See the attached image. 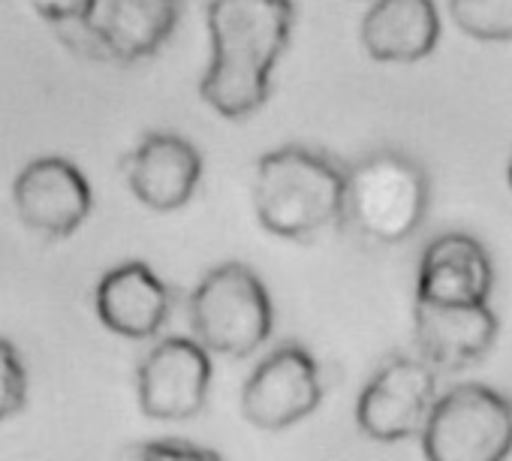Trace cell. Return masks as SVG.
I'll return each instance as SVG.
<instances>
[{"instance_id": "cell-8", "label": "cell", "mask_w": 512, "mask_h": 461, "mask_svg": "<svg viewBox=\"0 0 512 461\" xmlns=\"http://www.w3.org/2000/svg\"><path fill=\"white\" fill-rule=\"evenodd\" d=\"M19 220L37 236L67 239L88 220L94 193L82 169L67 157H34L13 181Z\"/></svg>"}, {"instance_id": "cell-20", "label": "cell", "mask_w": 512, "mask_h": 461, "mask_svg": "<svg viewBox=\"0 0 512 461\" xmlns=\"http://www.w3.org/2000/svg\"><path fill=\"white\" fill-rule=\"evenodd\" d=\"M506 178H509V187H512V154H509V163H506Z\"/></svg>"}, {"instance_id": "cell-3", "label": "cell", "mask_w": 512, "mask_h": 461, "mask_svg": "<svg viewBox=\"0 0 512 461\" xmlns=\"http://www.w3.org/2000/svg\"><path fill=\"white\" fill-rule=\"evenodd\" d=\"M431 202L425 169L404 151H371L347 169L344 220L377 245H398L422 226Z\"/></svg>"}, {"instance_id": "cell-15", "label": "cell", "mask_w": 512, "mask_h": 461, "mask_svg": "<svg viewBox=\"0 0 512 461\" xmlns=\"http://www.w3.org/2000/svg\"><path fill=\"white\" fill-rule=\"evenodd\" d=\"M359 40L368 58L380 64L425 61L440 43V13L434 0H374Z\"/></svg>"}, {"instance_id": "cell-6", "label": "cell", "mask_w": 512, "mask_h": 461, "mask_svg": "<svg viewBox=\"0 0 512 461\" xmlns=\"http://www.w3.org/2000/svg\"><path fill=\"white\" fill-rule=\"evenodd\" d=\"M323 404L320 365L308 347L287 341L266 353L241 386V413L260 431H287Z\"/></svg>"}, {"instance_id": "cell-1", "label": "cell", "mask_w": 512, "mask_h": 461, "mask_svg": "<svg viewBox=\"0 0 512 461\" xmlns=\"http://www.w3.org/2000/svg\"><path fill=\"white\" fill-rule=\"evenodd\" d=\"M211 58L199 97L220 118L260 112L275 88V70L290 49L296 0H208Z\"/></svg>"}, {"instance_id": "cell-13", "label": "cell", "mask_w": 512, "mask_h": 461, "mask_svg": "<svg viewBox=\"0 0 512 461\" xmlns=\"http://www.w3.org/2000/svg\"><path fill=\"white\" fill-rule=\"evenodd\" d=\"M494 266L485 245L467 233L431 239L419 260L416 302L428 305H488Z\"/></svg>"}, {"instance_id": "cell-14", "label": "cell", "mask_w": 512, "mask_h": 461, "mask_svg": "<svg viewBox=\"0 0 512 461\" xmlns=\"http://www.w3.org/2000/svg\"><path fill=\"white\" fill-rule=\"evenodd\" d=\"M94 305L109 332L130 341H145L166 326L172 293L145 263H124L100 278Z\"/></svg>"}, {"instance_id": "cell-2", "label": "cell", "mask_w": 512, "mask_h": 461, "mask_svg": "<svg viewBox=\"0 0 512 461\" xmlns=\"http://www.w3.org/2000/svg\"><path fill=\"white\" fill-rule=\"evenodd\" d=\"M347 169L305 145L266 151L253 172V211L266 233L311 242L344 220Z\"/></svg>"}, {"instance_id": "cell-16", "label": "cell", "mask_w": 512, "mask_h": 461, "mask_svg": "<svg viewBox=\"0 0 512 461\" xmlns=\"http://www.w3.org/2000/svg\"><path fill=\"white\" fill-rule=\"evenodd\" d=\"M449 16L479 43H512V0H449Z\"/></svg>"}, {"instance_id": "cell-4", "label": "cell", "mask_w": 512, "mask_h": 461, "mask_svg": "<svg viewBox=\"0 0 512 461\" xmlns=\"http://www.w3.org/2000/svg\"><path fill=\"white\" fill-rule=\"evenodd\" d=\"M193 338L223 359H244L260 350L275 329V305L250 266L223 263L190 293Z\"/></svg>"}, {"instance_id": "cell-10", "label": "cell", "mask_w": 512, "mask_h": 461, "mask_svg": "<svg viewBox=\"0 0 512 461\" xmlns=\"http://www.w3.org/2000/svg\"><path fill=\"white\" fill-rule=\"evenodd\" d=\"M130 193L151 211L169 214L184 208L202 181V154L178 133H148L124 157Z\"/></svg>"}, {"instance_id": "cell-7", "label": "cell", "mask_w": 512, "mask_h": 461, "mask_svg": "<svg viewBox=\"0 0 512 461\" xmlns=\"http://www.w3.org/2000/svg\"><path fill=\"white\" fill-rule=\"evenodd\" d=\"M437 398V368L422 356H395L359 392L356 425L371 440L401 443L422 434Z\"/></svg>"}, {"instance_id": "cell-9", "label": "cell", "mask_w": 512, "mask_h": 461, "mask_svg": "<svg viewBox=\"0 0 512 461\" xmlns=\"http://www.w3.org/2000/svg\"><path fill=\"white\" fill-rule=\"evenodd\" d=\"M211 371V353L196 338L160 341L136 371L142 413L160 422L196 416L208 401Z\"/></svg>"}, {"instance_id": "cell-19", "label": "cell", "mask_w": 512, "mask_h": 461, "mask_svg": "<svg viewBox=\"0 0 512 461\" xmlns=\"http://www.w3.org/2000/svg\"><path fill=\"white\" fill-rule=\"evenodd\" d=\"M28 7L49 25H70L85 19L88 0H28Z\"/></svg>"}, {"instance_id": "cell-17", "label": "cell", "mask_w": 512, "mask_h": 461, "mask_svg": "<svg viewBox=\"0 0 512 461\" xmlns=\"http://www.w3.org/2000/svg\"><path fill=\"white\" fill-rule=\"evenodd\" d=\"M28 401V374L19 350L0 338V422L16 416Z\"/></svg>"}, {"instance_id": "cell-18", "label": "cell", "mask_w": 512, "mask_h": 461, "mask_svg": "<svg viewBox=\"0 0 512 461\" xmlns=\"http://www.w3.org/2000/svg\"><path fill=\"white\" fill-rule=\"evenodd\" d=\"M139 461H223V455L187 440H151L142 446Z\"/></svg>"}, {"instance_id": "cell-5", "label": "cell", "mask_w": 512, "mask_h": 461, "mask_svg": "<svg viewBox=\"0 0 512 461\" xmlns=\"http://www.w3.org/2000/svg\"><path fill=\"white\" fill-rule=\"evenodd\" d=\"M419 440L425 461H506L512 398L485 383H458L437 398Z\"/></svg>"}, {"instance_id": "cell-11", "label": "cell", "mask_w": 512, "mask_h": 461, "mask_svg": "<svg viewBox=\"0 0 512 461\" xmlns=\"http://www.w3.org/2000/svg\"><path fill=\"white\" fill-rule=\"evenodd\" d=\"M181 19V0H88L79 22L85 34L115 61L154 58Z\"/></svg>"}, {"instance_id": "cell-12", "label": "cell", "mask_w": 512, "mask_h": 461, "mask_svg": "<svg viewBox=\"0 0 512 461\" xmlns=\"http://www.w3.org/2000/svg\"><path fill=\"white\" fill-rule=\"evenodd\" d=\"M500 323L488 305H413V338L428 365L437 371H461L482 362Z\"/></svg>"}]
</instances>
